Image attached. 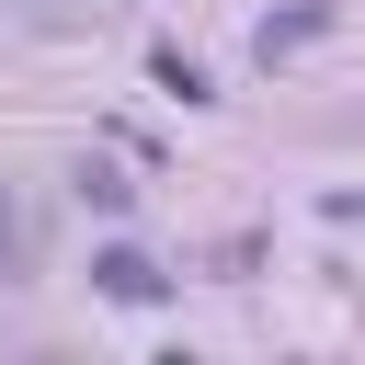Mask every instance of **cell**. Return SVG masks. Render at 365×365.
<instances>
[{
  "label": "cell",
  "mask_w": 365,
  "mask_h": 365,
  "mask_svg": "<svg viewBox=\"0 0 365 365\" xmlns=\"http://www.w3.org/2000/svg\"><path fill=\"white\" fill-rule=\"evenodd\" d=\"M68 194H80L91 217H125V205H137V182H125L114 160H80V171H68Z\"/></svg>",
  "instance_id": "3957f363"
},
{
  "label": "cell",
  "mask_w": 365,
  "mask_h": 365,
  "mask_svg": "<svg viewBox=\"0 0 365 365\" xmlns=\"http://www.w3.org/2000/svg\"><path fill=\"white\" fill-rule=\"evenodd\" d=\"M11 240H23V217H11V194H0V262H11Z\"/></svg>",
  "instance_id": "52a82bcc"
},
{
  "label": "cell",
  "mask_w": 365,
  "mask_h": 365,
  "mask_svg": "<svg viewBox=\"0 0 365 365\" xmlns=\"http://www.w3.org/2000/svg\"><path fill=\"white\" fill-rule=\"evenodd\" d=\"M331 23H342V0H285V11H262V23H251V57H262V68H285V57H297V46H319Z\"/></svg>",
  "instance_id": "7a4b0ae2"
},
{
  "label": "cell",
  "mask_w": 365,
  "mask_h": 365,
  "mask_svg": "<svg viewBox=\"0 0 365 365\" xmlns=\"http://www.w3.org/2000/svg\"><path fill=\"white\" fill-rule=\"evenodd\" d=\"M319 217L331 228H365V194H319Z\"/></svg>",
  "instance_id": "8992f818"
},
{
  "label": "cell",
  "mask_w": 365,
  "mask_h": 365,
  "mask_svg": "<svg viewBox=\"0 0 365 365\" xmlns=\"http://www.w3.org/2000/svg\"><path fill=\"white\" fill-rule=\"evenodd\" d=\"M148 80H160V91H182V103H217V80H205L182 46H160V57H148Z\"/></svg>",
  "instance_id": "277c9868"
},
{
  "label": "cell",
  "mask_w": 365,
  "mask_h": 365,
  "mask_svg": "<svg viewBox=\"0 0 365 365\" xmlns=\"http://www.w3.org/2000/svg\"><path fill=\"white\" fill-rule=\"evenodd\" d=\"M91 297H114V308H160V297H171V274H160L137 240H103V251H91Z\"/></svg>",
  "instance_id": "6da1fadb"
},
{
  "label": "cell",
  "mask_w": 365,
  "mask_h": 365,
  "mask_svg": "<svg viewBox=\"0 0 365 365\" xmlns=\"http://www.w3.org/2000/svg\"><path fill=\"white\" fill-rule=\"evenodd\" d=\"M91 11H114V0H34V23L57 34V23H91Z\"/></svg>",
  "instance_id": "5b68a950"
}]
</instances>
